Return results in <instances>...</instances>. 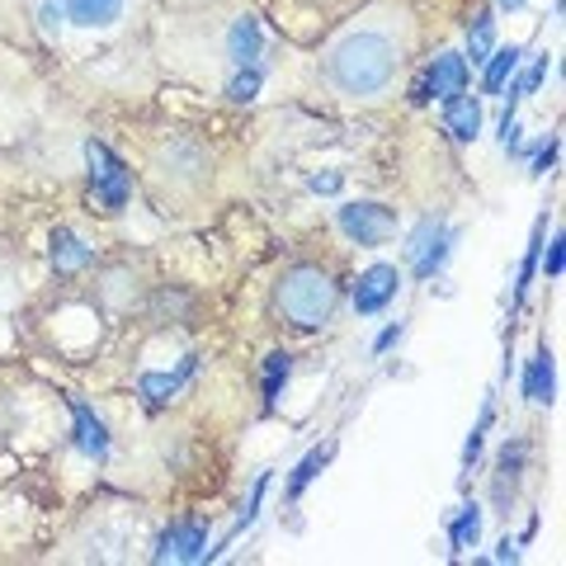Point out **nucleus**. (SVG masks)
Listing matches in <instances>:
<instances>
[{
	"label": "nucleus",
	"instance_id": "9d476101",
	"mask_svg": "<svg viewBox=\"0 0 566 566\" xmlns=\"http://www.w3.org/2000/svg\"><path fill=\"white\" fill-rule=\"evenodd\" d=\"M71 416H76V444H81L85 453H91V458L109 453V430H104V420H99L81 397H71Z\"/></svg>",
	"mask_w": 566,
	"mask_h": 566
},
{
	"label": "nucleus",
	"instance_id": "f8f14e48",
	"mask_svg": "<svg viewBox=\"0 0 566 566\" xmlns=\"http://www.w3.org/2000/svg\"><path fill=\"white\" fill-rule=\"evenodd\" d=\"M444 128H449L458 142H472L476 133H482V104H476L468 91L458 95V99H449V104H444Z\"/></svg>",
	"mask_w": 566,
	"mask_h": 566
},
{
	"label": "nucleus",
	"instance_id": "1a4fd4ad",
	"mask_svg": "<svg viewBox=\"0 0 566 566\" xmlns=\"http://www.w3.org/2000/svg\"><path fill=\"white\" fill-rule=\"evenodd\" d=\"M203 543H208V534H203L199 524H175L170 534H161V547H156V562H166V557L199 562V557H203Z\"/></svg>",
	"mask_w": 566,
	"mask_h": 566
},
{
	"label": "nucleus",
	"instance_id": "4be33fe9",
	"mask_svg": "<svg viewBox=\"0 0 566 566\" xmlns=\"http://www.w3.org/2000/svg\"><path fill=\"white\" fill-rule=\"evenodd\" d=\"M491 10H482V14H476V20H472V62H486L491 57Z\"/></svg>",
	"mask_w": 566,
	"mask_h": 566
},
{
	"label": "nucleus",
	"instance_id": "ddd939ff",
	"mask_svg": "<svg viewBox=\"0 0 566 566\" xmlns=\"http://www.w3.org/2000/svg\"><path fill=\"white\" fill-rule=\"evenodd\" d=\"M52 264H57V274H81L85 264H91V245L76 232L57 227V232H52Z\"/></svg>",
	"mask_w": 566,
	"mask_h": 566
},
{
	"label": "nucleus",
	"instance_id": "2eb2a0df",
	"mask_svg": "<svg viewBox=\"0 0 566 566\" xmlns=\"http://www.w3.org/2000/svg\"><path fill=\"white\" fill-rule=\"evenodd\" d=\"M193 364H199V359H193V354H189V359L180 364V368H175V374H142V397H147V406H166L175 392H180V382L193 374Z\"/></svg>",
	"mask_w": 566,
	"mask_h": 566
},
{
	"label": "nucleus",
	"instance_id": "412c9836",
	"mask_svg": "<svg viewBox=\"0 0 566 566\" xmlns=\"http://www.w3.org/2000/svg\"><path fill=\"white\" fill-rule=\"evenodd\" d=\"M538 251H543V222L534 227V241H528L524 264H520V283H515V293H520V297L528 293V283H534V270H538Z\"/></svg>",
	"mask_w": 566,
	"mask_h": 566
},
{
	"label": "nucleus",
	"instance_id": "f03ea898",
	"mask_svg": "<svg viewBox=\"0 0 566 566\" xmlns=\"http://www.w3.org/2000/svg\"><path fill=\"white\" fill-rule=\"evenodd\" d=\"M335 303H340V289H335V279L322 270V264H297L279 279V293H274V307L283 322L303 326V331H316L331 322Z\"/></svg>",
	"mask_w": 566,
	"mask_h": 566
},
{
	"label": "nucleus",
	"instance_id": "c85d7f7f",
	"mask_svg": "<svg viewBox=\"0 0 566 566\" xmlns=\"http://www.w3.org/2000/svg\"><path fill=\"white\" fill-rule=\"evenodd\" d=\"M397 335H401V322H397V326H387V331L378 335V345H374V349H378V354H382V349H392V345H397Z\"/></svg>",
	"mask_w": 566,
	"mask_h": 566
},
{
	"label": "nucleus",
	"instance_id": "5701e85b",
	"mask_svg": "<svg viewBox=\"0 0 566 566\" xmlns=\"http://www.w3.org/2000/svg\"><path fill=\"white\" fill-rule=\"evenodd\" d=\"M491 420H495V406L486 401L482 416H476V430L468 434V444H463V463H476V453H482V439H486V430H491Z\"/></svg>",
	"mask_w": 566,
	"mask_h": 566
},
{
	"label": "nucleus",
	"instance_id": "f3484780",
	"mask_svg": "<svg viewBox=\"0 0 566 566\" xmlns=\"http://www.w3.org/2000/svg\"><path fill=\"white\" fill-rule=\"evenodd\" d=\"M227 48H232V57L245 66V62H255L260 57V20H251V14H245V20H237L232 24V39H227Z\"/></svg>",
	"mask_w": 566,
	"mask_h": 566
},
{
	"label": "nucleus",
	"instance_id": "7c9ffc66",
	"mask_svg": "<svg viewBox=\"0 0 566 566\" xmlns=\"http://www.w3.org/2000/svg\"><path fill=\"white\" fill-rule=\"evenodd\" d=\"M495 6H501V10H520L524 0H495Z\"/></svg>",
	"mask_w": 566,
	"mask_h": 566
},
{
	"label": "nucleus",
	"instance_id": "20e7f679",
	"mask_svg": "<svg viewBox=\"0 0 566 566\" xmlns=\"http://www.w3.org/2000/svg\"><path fill=\"white\" fill-rule=\"evenodd\" d=\"M85 161H91V180H95V199L109 208V212H118L123 203H128V189H133V175H128V166L118 161V156L104 147V142H91L85 147Z\"/></svg>",
	"mask_w": 566,
	"mask_h": 566
},
{
	"label": "nucleus",
	"instance_id": "6ab92c4d",
	"mask_svg": "<svg viewBox=\"0 0 566 566\" xmlns=\"http://www.w3.org/2000/svg\"><path fill=\"white\" fill-rule=\"evenodd\" d=\"M476 538H482V510H476V505H463V515H458L453 528H449L453 553H468V547H476Z\"/></svg>",
	"mask_w": 566,
	"mask_h": 566
},
{
	"label": "nucleus",
	"instance_id": "0eeeda50",
	"mask_svg": "<svg viewBox=\"0 0 566 566\" xmlns=\"http://www.w3.org/2000/svg\"><path fill=\"white\" fill-rule=\"evenodd\" d=\"M397 289H401L397 264H374V270H364L359 283H354V312H359V316L382 312L397 297Z\"/></svg>",
	"mask_w": 566,
	"mask_h": 566
},
{
	"label": "nucleus",
	"instance_id": "393cba45",
	"mask_svg": "<svg viewBox=\"0 0 566 566\" xmlns=\"http://www.w3.org/2000/svg\"><path fill=\"white\" fill-rule=\"evenodd\" d=\"M543 76H547V57H538V62L528 66V71H524V76H520L515 85H510V99H520V95H534L538 85H543Z\"/></svg>",
	"mask_w": 566,
	"mask_h": 566
},
{
	"label": "nucleus",
	"instance_id": "4468645a",
	"mask_svg": "<svg viewBox=\"0 0 566 566\" xmlns=\"http://www.w3.org/2000/svg\"><path fill=\"white\" fill-rule=\"evenodd\" d=\"M557 392V378H553V354H547V345H538V354L528 359V374H524V397L547 406Z\"/></svg>",
	"mask_w": 566,
	"mask_h": 566
},
{
	"label": "nucleus",
	"instance_id": "bb28decb",
	"mask_svg": "<svg viewBox=\"0 0 566 566\" xmlns=\"http://www.w3.org/2000/svg\"><path fill=\"white\" fill-rule=\"evenodd\" d=\"M553 161H557V142H547V147L538 151V161H534V175H547V170H553Z\"/></svg>",
	"mask_w": 566,
	"mask_h": 566
},
{
	"label": "nucleus",
	"instance_id": "c756f323",
	"mask_svg": "<svg viewBox=\"0 0 566 566\" xmlns=\"http://www.w3.org/2000/svg\"><path fill=\"white\" fill-rule=\"evenodd\" d=\"M515 557H520V553H515V543H510V538L495 547V562H515Z\"/></svg>",
	"mask_w": 566,
	"mask_h": 566
},
{
	"label": "nucleus",
	"instance_id": "423d86ee",
	"mask_svg": "<svg viewBox=\"0 0 566 566\" xmlns=\"http://www.w3.org/2000/svg\"><path fill=\"white\" fill-rule=\"evenodd\" d=\"M340 232L349 241H359V245H382L397 232V218H392V208H382V203H345L340 208Z\"/></svg>",
	"mask_w": 566,
	"mask_h": 566
},
{
	"label": "nucleus",
	"instance_id": "6e6552de",
	"mask_svg": "<svg viewBox=\"0 0 566 566\" xmlns=\"http://www.w3.org/2000/svg\"><path fill=\"white\" fill-rule=\"evenodd\" d=\"M406 255H411V264H416L420 279H430L439 264H444V255H449V232H444V227H439L434 218H424V222L416 227L411 245H406Z\"/></svg>",
	"mask_w": 566,
	"mask_h": 566
},
{
	"label": "nucleus",
	"instance_id": "a878e982",
	"mask_svg": "<svg viewBox=\"0 0 566 566\" xmlns=\"http://www.w3.org/2000/svg\"><path fill=\"white\" fill-rule=\"evenodd\" d=\"M562 232L553 237V245H547V279H562V264H566V255H562Z\"/></svg>",
	"mask_w": 566,
	"mask_h": 566
},
{
	"label": "nucleus",
	"instance_id": "aec40b11",
	"mask_svg": "<svg viewBox=\"0 0 566 566\" xmlns=\"http://www.w3.org/2000/svg\"><path fill=\"white\" fill-rule=\"evenodd\" d=\"M289 374H293V354H270V359H264V406L279 401Z\"/></svg>",
	"mask_w": 566,
	"mask_h": 566
},
{
	"label": "nucleus",
	"instance_id": "7ed1b4c3",
	"mask_svg": "<svg viewBox=\"0 0 566 566\" xmlns=\"http://www.w3.org/2000/svg\"><path fill=\"white\" fill-rule=\"evenodd\" d=\"M208 175H212V161L193 142H166V147L156 151V180H170L175 189L199 193L208 185Z\"/></svg>",
	"mask_w": 566,
	"mask_h": 566
},
{
	"label": "nucleus",
	"instance_id": "cd10ccee",
	"mask_svg": "<svg viewBox=\"0 0 566 566\" xmlns=\"http://www.w3.org/2000/svg\"><path fill=\"white\" fill-rule=\"evenodd\" d=\"M312 189L316 193H335L340 189V175H312Z\"/></svg>",
	"mask_w": 566,
	"mask_h": 566
},
{
	"label": "nucleus",
	"instance_id": "f257e3e1",
	"mask_svg": "<svg viewBox=\"0 0 566 566\" xmlns=\"http://www.w3.org/2000/svg\"><path fill=\"white\" fill-rule=\"evenodd\" d=\"M397 62H401V52H397V43L387 39V33L359 29V33H349V39H340L331 48L326 76H331V85L340 95L364 99V95L387 91V81L397 76Z\"/></svg>",
	"mask_w": 566,
	"mask_h": 566
},
{
	"label": "nucleus",
	"instance_id": "dca6fc26",
	"mask_svg": "<svg viewBox=\"0 0 566 566\" xmlns=\"http://www.w3.org/2000/svg\"><path fill=\"white\" fill-rule=\"evenodd\" d=\"M520 57H524V48H495L491 57H486V71H482V91L486 95H501L505 91V81L515 76V66H520Z\"/></svg>",
	"mask_w": 566,
	"mask_h": 566
},
{
	"label": "nucleus",
	"instance_id": "b1692460",
	"mask_svg": "<svg viewBox=\"0 0 566 566\" xmlns=\"http://www.w3.org/2000/svg\"><path fill=\"white\" fill-rule=\"evenodd\" d=\"M227 95H232L237 104H251V99L260 95V71H255V66H245L241 76H237L232 85H227Z\"/></svg>",
	"mask_w": 566,
	"mask_h": 566
},
{
	"label": "nucleus",
	"instance_id": "9b49d317",
	"mask_svg": "<svg viewBox=\"0 0 566 566\" xmlns=\"http://www.w3.org/2000/svg\"><path fill=\"white\" fill-rule=\"evenodd\" d=\"M62 14L71 24H81V29H104V24H114L118 20V10H123V0H57Z\"/></svg>",
	"mask_w": 566,
	"mask_h": 566
},
{
	"label": "nucleus",
	"instance_id": "a211bd4d",
	"mask_svg": "<svg viewBox=\"0 0 566 566\" xmlns=\"http://www.w3.org/2000/svg\"><path fill=\"white\" fill-rule=\"evenodd\" d=\"M331 453H335V439H331V444H322V449H312V453L303 458V463L293 468V482H289V495H293V501H297V495H303V491L316 482V472H322V468L331 463Z\"/></svg>",
	"mask_w": 566,
	"mask_h": 566
},
{
	"label": "nucleus",
	"instance_id": "39448f33",
	"mask_svg": "<svg viewBox=\"0 0 566 566\" xmlns=\"http://www.w3.org/2000/svg\"><path fill=\"white\" fill-rule=\"evenodd\" d=\"M468 91V57H458V52H444V57H434V66L424 71V76L411 85V99L416 104H430V99H458Z\"/></svg>",
	"mask_w": 566,
	"mask_h": 566
}]
</instances>
